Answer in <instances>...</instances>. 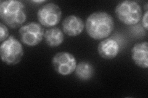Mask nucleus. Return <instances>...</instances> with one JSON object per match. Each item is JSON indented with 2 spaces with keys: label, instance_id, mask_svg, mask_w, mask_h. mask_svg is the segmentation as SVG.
<instances>
[{
  "label": "nucleus",
  "instance_id": "obj_1",
  "mask_svg": "<svg viewBox=\"0 0 148 98\" xmlns=\"http://www.w3.org/2000/svg\"><path fill=\"white\" fill-rule=\"evenodd\" d=\"M114 21L109 13L95 12L88 17L85 22L87 34L92 39L101 41L108 38L114 29Z\"/></svg>",
  "mask_w": 148,
  "mask_h": 98
},
{
  "label": "nucleus",
  "instance_id": "obj_11",
  "mask_svg": "<svg viewBox=\"0 0 148 98\" xmlns=\"http://www.w3.org/2000/svg\"><path fill=\"white\" fill-rule=\"evenodd\" d=\"M45 43L50 47H57L61 45L64 41L62 31L58 27H53L45 32Z\"/></svg>",
  "mask_w": 148,
  "mask_h": 98
},
{
  "label": "nucleus",
  "instance_id": "obj_10",
  "mask_svg": "<svg viewBox=\"0 0 148 98\" xmlns=\"http://www.w3.org/2000/svg\"><path fill=\"white\" fill-rule=\"evenodd\" d=\"M132 58L136 66L146 69L148 67V43L147 41L137 43L131 51Z\"/></svg>",
  "mask_w": 148,
  "mask_h": 98
},
{
  "label": "nucleus",
  "instance_id": "obj_15",
  "mask_svg": "<svg viewBox=\"0 0 148 98\" xmlns=\"http://www.w3.org/2000/svg\"><path fill=\"white\" fill-rule=\"evenodd\" d=\"M32 2L34 3H40V4H41V3H43L46 2V1H33Z\"/></svg>",
  "mask_w": 148,
  "mask_h": 98
},
{
  "label": "nucleus",
  "instance_id": "obj_6",
  "mask_svg": "<svg viewBox=\"0 0 148 98\" xmlns=\"http://www.w3.org/2000/svg\"><path fill=\"white\" fill-rule=\"evenodd\" d=\"M19 34L23 44L28 47H35L43 41L45 32L40 23L31 22L21 27Z\"/></svg>",
  "mask_w": 148,
  "mask_h": 98
},
{
  "label": "nucleus",
  "instance_id": "obj_14",
  "mask_svg": "<svg viewBox=\"0 0 148 98\" xmlns=\"http://www.w3.org/2000/svg\"><path fill=\"white\" fill-rule=\"evenodd\" d=\"M147 16H148V12L147 11L145 12V14L143 15V17L142 18V24L143 27L145 28L146 30H147L148 29V22H147Z\"/></svg>",
  "mask_w": 148,
  "mask_h": 98
},
{
  "label": "nucleus",
  "instance_id": "obj_5",
  "mask_svg": "<svg viewBox=\"0 0 148 98\" xmlns=\"http://www.w3.org/2000/svg\"><path fill=\"white\" fill-rule=\"evenodd\" d=\"M62 10L58 4L46 3L41 6L37 12V18L41 25L45 27H54L60 22Z\"/></svg>",
  "mask_w": 148,
  "mask_h": 98
},
{
  "label": "nucleus",
  "instance_id": "obj_7",
  "mask_svg": "<svg viewBox=\"0 0 148 98\" xmlns=\"http://www.w3.org/2000/svg\"><path fill=\"white\" fill-rule=\"evenodd\" d=\"M51 63L55 71L62 76H69L75 72L77 64L75 57L67 52L57 53L53 57Z\"/></svg>",
  "mask_w": 148,
  "mask_h": 98
},
{
  "label": "nucleus",
  "instance_id": "obj_4",
  "mask_svg": "<svg viewBox=\"0 0 148 98\" xmlns=\"http://www.w3.org/2000/svg\"><path fill=\"white\" fill-rule=\"evenodd\" d=\"M24 51L22 45L12 36L1 43L0 56L1 61L9 66H14L21 62Z\"/></svg>",
  "mask_w": 148,
  "mask_h": 98
},
{
  "label": "nucleus",
  "instance_id": "obj_3",
  "mask_svg": "<svg viewBox=\"0 0 148 98\" xmlns=\"http://www.w3.org/2000/svg\"><path fill=\"white\" fill-rule=\"evenodd\" d=\"M118 19L128 26L136 25L142 18V9L137 2L126 0L118 3L115 8Z\"/></svg>",
  "mask_w": 148,
  "mask_h": 98
},
{
  "label": "nucleus",
  "instance_id": "obj_2",
  "mask_svg": "<svg viewBox=\"0 0 148 98\" xmlns=\"http://www.w3.org/2000/svg\"><path fill=\"white\" fill-rule=\"evenodd\" d=\"M0 17L4 24L11 28L21 27L27 20L24 3L17 0L1 1L0 3Z\"/></svg>",
  "mask_w": 148,
  "mask_h": 98
},
{
  "label": "nucleus",
  "instance_id": "obj_13",
  "mask_svg": "<svg viewBox=\"0 0 148 98\" xmlns=\"http://www.w3.org/2000/svg\"><path fill=\"white\" fill-rule=\"evenodd\" d=\"M9 32L8 27L3 23H0V42L3 43L5 40H6L9 37Z\"/></svg>",
  "mask_w": 148,
  "mask_h": 98
},
{
  "label": "nucleus",
  "instance_id": "obj_9",
  "mask_svg": "<svg viewBox=\"0 0 148 98\" xmlns=\"http://www.w3.org/2000/svg\"><path fill=\"white\" fill-rule=\"evenodd\" d=\"M120 45L118 42L112 38H106L101 41L98 47L100 57L105 59H112L119 55Z\"/></svg>",
  "mask_w": 148,
  "mask_h": 98
},
{
  "label": "nucleus",
  "instance_id": "obj_8",
  "mask_svg": "<svg viewBox=\"0 0 148 98\" xmlns=\"http://www.w3.org/2000/svg\"><path fill=\"white\" fill-rule=\"evenodd\" d=\"M62 26L65 34L71 37H75L83 32L85 28V23L78 16L70 15L64 18Z\"/></svg>",
  "mask_w": 148,
  "mask_h": 98
},
{
  "label": "nucleus",
  "instance_id": "obj_12",
  "mask_svg": "<svg viewBox=\"0 0 148 98\" xmlns=\"http://www.w3.org/2000/svg\"><path fill=\"white\" fill-rule=\"evenodd\" d=\"M95 68L91 63L88 62H81L77 64L75 70L76 77L82 81L91 80L95 74Z\"/></svg>",
  "mask_w": 148,
  "mask_h": 98
}]
</instances>
